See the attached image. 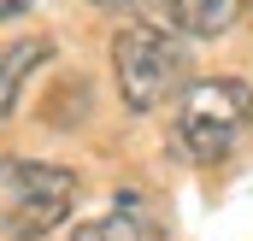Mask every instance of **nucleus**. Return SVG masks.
<instances>
[{
    "label": "nucleus",
    "instance_id": "f257e3e1",
    "mask_svg": "<svg viewBox=\"0 0 253 241\" xmlns=\"http://www.w3.org/2000/svg\"><path fill=\"white\" fill-rule=\"evenodd\" d=\"M77 206V171L65 165H36V159H6L0 165V212H6V236L36 241L59 230Z\"/></svg>",
    "mask_w": 253,
    "mask_h": 241
},
{
    "label": "nucleus",
    "instance_id": "f03ea898",
    "mask_svg": "<svg viewBox=\"0 0 253 241\" xmlns=\"http://www.w3.org/2000/svg\"><path fill=\"white\" fill-rule=\"evenodd\" d=\"M248 118H253L248 82H230V77L194 82L177 106V147L189 159H224L236 147V135L248 129Z\"/></svg>",
    "mask_w": 253,
    "mask_h": 241
},
{
    "label": "nucleus",
    "instance_id": "7ed1b4c3",
    "mask_svg": "<svg viewBox=\"0 0 253 241\" xmlns=\"http://www.w3.org/2000/svg\"><path fill=\"white\" fill-rule=\"evenodd\" d=\"M112 71H118V94L129 112H153L183 77V47L153 24H129L112 36Z\"/></svg>",
    "mask_w": 253,
    "mask_h": 241
},
{
    "label": "nucleus",
    "instance_id": "20e7f679",
    "mask_svg": "<svg viewBox=\"0 0 253 241\" xmlns=\"http://www.w3.org/2000/svg\"><path fill=\"white\" fill-rule=\"evenodd\" d=\"M71 241H159V224H153V212H147L141 194H112V212L77 224Z\"/></svg>",
    "mask_w": 253,
    "mask_h": 241
},
{
    "label": "nucleus",
    "instance_id": "39448f33",
    "mask_svg": "<svg viewBox=\"0 0 253 241\" xmlns=\"http://www.w3.org/2000/svg\"><path fill=\"white\" fill-rule=\"evenodd\" d=\"M177 36H224L242 18V0H159Z\"/></svg>",
    "mask_w": 253,
    "mask_h": 241
},
{
    "label": "nucleus",
    "instance_id": "423d86ee",
    "mask_svg": "<svg viewBox=\"0 0 253 241\" xmlns=\"http://www.w3.org/2000/svg\"><path fill=\"white\" fill-rule=\"evenodd\" d=\"M53 47L47 41H18L12 53H6V82H0V112H12L18 106V88H24V71H36V65L47 59Z\"/></svg>",
    "mask_w": 253,
    "mask_h": 241
},
{
    "label": "nucleus",
    "instance_id": "0eeeda50",
    "mask_svg": "<svg viewBox=\"0 0 253 241\" xmlns=\"http://www.w3.org/2000/svg\"><path fill=\"white\" fill-rule=\"evenodd\" d=\"M24 6H30V0H0V12H6V18H24Z\"/></svg>",
    "mask_w": 253,
    "mask_h": 241
},
{
    "label": "nucleus",
    "instance_id": "6e6552de",
    "mask_svg": "<svg viewBox=\"0 0 253 241\" xmlns=\"http://www.w3.org/2000/svg\"><path fill=\"white\" fill-rule=\"evenodd\" d=\"M94 6H106V12H124V6H135V0H94Z\"/></svg>",
    "mask_w": 253,
    "mask_h": 241
}]
</instances>
